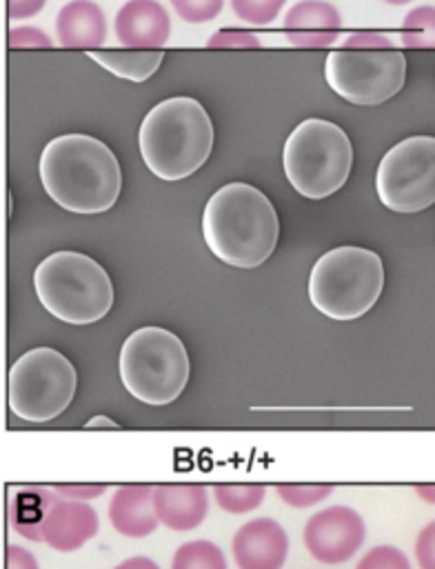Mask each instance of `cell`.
<instances>
[{
  "mask_svg": "<svg viewBox=\"0 0 435 569\" xmlns=\"http://www.w3.org/2000/svg\"><path fill=\"white\" fill-rule=\"evenodd\" d=\"M47 0H9V18L11 20H22L40 13Z\"/></svg>",
  "mask_w": 435,
  "mask_h": 569,
  "instance_id": "d6a6232c",
  "label": "cell"
},
{
  "mask_svg": "<svg viewBox=\"0 0 435 569\" xmlns=\"http://www.w3.org/2000/svg\"><path fill=\"white\" fill-rule=\"evenodd\" d=\"M399 38L406 47H435V9L424 4L408 11Z\"/></svg>",
  "mask_w": 435,
  "mask_h": 569,
  "instance_id": "603a6c76",
  "label": "cell"
},
{
  "mask_svg": "<svg viewBox=\"0 0 435 569\" xmlns=\"http://www.w3.org/2000/svg\"><path fill=\"white\" fill-rule=\"evenodd\" d=\"M138 144L153 176L182 180L206 162L213 147V124L195 98L173 96L144 116Z\"/></svg>",
  "mask_w": 435,
  "mask_h": 569,
  "instance_id": "3957f363",
  "label": "cell"
},
{
  "mask_svg": "<svg viewBox=\"0 0 435 569\" xmlns=\"http://www.w3.org/2000/svg\"><path fill=\"white\" fill-rule=\"evenodd\" d=\"M78 376L67 356L51 347L22 353L9 371V407L29 422L58 418L73 400Z\"/></svg>",
  "mask_w": 435,
  "mask_h": 569,
  "instance_id": "9c48e42d",
  "label": "cell"
},
{
  "mask_svg": "<svg viewBox=\"0 0 435 569\" xmlns=\"http://www.w3.org/2000/svg\"><path fill=\"white\" fill-rule=\"evenodd\" d=\"M382 204L397 213H417L435 204V138L411 136L393 144L375 173Z\"/></svg>",
  "mask_w": 435,
  "mask_h": 569,
  "instance_id": "30bf717a",
  "label": "cell"
},
{
  "mask_svg": "<svg viewBox=\"0 0 435 569\" xmlns=\"http://www.w3.org/2000/svg\"><path fill=\"white\" fill-rule=\"evenodd\" d=\"M171 4L186 22H209L222 11L224 0H171Z\"/></svg>",
  "mask_w": 435,
  "mask_h": 569,
  "instance_id": "4316f807",
  "label": "cell"
},
{
  "mask_svg": "<svg viewBox=\"0 0 435 569\" xmlns=\"http://www.w3.org/2000/svg\"><path fill=\"white\" fill-rule=\"evenodd\" d=\"M333 485H293V482H282L275 487L277 496L289 505V507H295V509H306V507H313L322 500H326L331 493H333Z\"/></svg>",
  "mask_w": 435,
  "mask_h": 569,
  "instance_id": "cb8c5ba5",
  "label": "cell"
},
{
  "mask_svg": "<svg viewBox=\"0 0 435 569\" xmlns=\"http://www.w3.org/2000/svg\"><path fill=\"white\" fill-rule=\"evenodd\" d=\"M98 527L100 520L91 505L58 496L44 518L42 542L60 553H69L89 542L98 533Z\"/></svg>",
  "mask_w": 435,
  "mask_h": 569,
  "instance_id": "4fadbf2b",
  "label": "cell"
},
{
  "mask_svg": "<svg viewBox=\"0 0 435 569\" xmlns=\"http://www.w3.org/2000/svg\"><path fill=\"white\" fill-rule=\"evenodd\" d=\"M306 551L322 565H342L364 545V518L346 505H331L313 513L302 531Z\"/></svg>",
  "mask_w": 435,
  "mask_h": 569,
  "instance_id": "8fae6325",
  "label": "cell"
},
{
  "mask_svg": "<svg viewBox=\"0 0 435 569\" xmlns=\"http://www.w3.org/2000/svg\"><path fill=\"white\" fill-rule=\"evenodd\" d=\"M282 164L286 180L300 196L322 200L346 182L353 147L346 131L335 122L306 118L289 133Z\"/></svg>",
  "mask_w": 435,
  "mask_h": 569,
  "instance_id": "ba28073f",
  "label": "cell"
},
{
  "mask_svg": "<svg viewBox=\"0 0 435 569\" xmlns=\"http://www.w3.org/2000/svg\"><path fill=\"white\" fill-rule=\"evenodd\" d=\"M355 569H413L406 553L393 545H377L368 549Z\"/></svg>",
  "mask_w": 435,
  "mask_h": 569,
  "instance_id": "484cf974",
  "label": "cell"
},
{
  "mask_svg": "<svg viewBox=\"0 0 435 569\" xmlns=\"http://www.w3.org/2000/svg\"><path fill=\"white\" fill-rule=\"evenodd\" d=\"M191 373L182 340L162 327H140L127 336L120 349V380L144 405L173 402Z\"/></svg>",
  "mask_w": 435,
  "mask_h": 569,
  "instance_id": "52a82bcc",
  "label": "cell"
},
{
  "mask_svg": "<svg viewBox=\"0 0 435 569\" xmlns=\"http://www.w3.org/2000/svg\"><path fill=\"white\" fill-rule=\"evenodd\" d=\"M202 236L215 258L253 269L275 251L280 220L271 200L253 184L229 182L206 202Z\"/></svg>",
  "mask_w": 435,
  "mask_h": 569,
  "instance_id": "7a4b0ae2",
  "label": "cell"
},
{
  "mask_svg": "<svg viewBox=\"0 0 435 569\" xmlns=\"http://www.w3.org/2000/svg\"><path fill=\"white\" fill-rule=\"evenodd\" d=\"M153 507L164 527L191 531L209 513V491L202 485H153Z\"/></svg>",
  "mask_w": 435,
  "mask_h": 569,
  "instance_id": "2e32d148",
  "label": "cell"
},
{
  "mask_svg": "<svg viewBox=\"0 0 435 569\" xmlns=\"http://www.w3.org/2000/svg\"><path fill=\"white\" fill-rule=\"evenodd\" d=\"M51 489L62 498L87 502L102 496L109 489V485H98V482L95 485H51Z\"/></svg>",
  "mask_w": 435,
  "mask_h": 569,
  "instance_id": "f546056e",
  "label": "cell"
},
{
  "mask_svg": "<svg viewBox=\"0 0 435 569\" xmlns=\"http://www.w3.org/2000/svg\"><path fill=\"white\" fill-rule=\"evenodd\" d=\"M4 569H40L36 556L20 545H7Z\"/></svg>",
  "mask_w": 435,
  "mask_h": 569,
  "instance_id": "4dcf8cb0",
  "label": "cell"
},
{
  "mask_svg": "<svg viewBox=\"0 0 435 569\" xmlns=\"http://www.w3.org/2000/svg\"><path fill=\"white\" fill-rule=\"evenodd\" d=\"M324 76L346 102L382 104L404 87L406 58L386 36L357 31L326 56Z\"/></svg>",
  "mask_w": 435,
  "mask_h": 569,
  "instance_id": "277c9868",
  "label": "cell"
},
{
  "mask_svg": "<svg viewBox=\"0 0 435 569\" xmlns=\"http://www.w3.org/2000/svg\"><path fill=\"white\" fill-rule=\"evenodd\" d=\"M98 425H107L109 429H118V427H120L118 422H113V420H109V418L100 416V418H93V420H89V422L84 425V429H98Z\"/></svg>",
  "mask_w": 435,
  "mask_h": 569,
  "instance_id": "e575fe53",
  "label": "cell"
},
{
  "mask_svg": "<svg viewBox=\"0 0 435 569\" xmlns=\"http://www.w3.org/2000/svg\"><path fill=\"white\" fill-rule=\"evenodd\" d=\"M171 569H229L224 551L211 540L182 542L171 560Z\"/></svg>",
  "mask_w": 435,
  "mask_h": 569,
  "instance_id": "44dd1931",
  "label": "cell"
},
{
  "mask_svg": "<svg viewBox=\"0 0 435 569\" xmlns=\"http://www.w3.org/2000/svg\"><path fill=\"white\" fill-rule=\"evenodd\" d=\"M171 20L158 0H129L115 13V36L131 49H153L169 40Z\"/></svg>",
  "mask_w": 435,
  "mask_h": 569,
  "instance_id": "9a60e30c",
  "label": "cell"
},
{
  "mask_svg": "<svg viewBox=\"0 0 435 569\" xmlns=\"http://www.w3.org/2000/svg\"><path fill=\"white\" fill-rule=\"evenodd\" d=\"M113 569H160L155 560L146 558V556H133V558H127L122 560L120 565H115Z\"/></svg>",
  "mask_w": 435,
  "mask_h": 569,
  "instance_id": "836d02e7",
  "label": "cell"
},
{
  "mask_svg": "<svg viewBox=\"0 0 435 569\" xmlns=\"http://www.w3.org/2000/svg\"><path fill=\"white\" fill-rule=\"evenodd\" d=\"M206 47H260V38H255L249 31H237V29H226V31H218L209 38Z\"/></svg>",
  "mask_w": 435,
  "mask_h": 569,
  "instance_id": "f1b7e54d",
  "label": "cell"
},
{
  "mask_svg": "<svg viewBox=\"0 0 435 569\" xmlns=\"http://www.w3.org/2000/svg\"><path fill=\"white\" fill-rule=\"evenodd\" d=\"M342 18L331 2L300 0L284 18V38L291 47H328L337 40Z\"/></svg>",
  "mask_w": 435,
  "mask_h": 569,
  "instance_id": "5bb4252c",
  "label": "cell"
},
{
  "mask_svg": "<svg viewBox=\"0 0 435 569\" xmlns=\"http://www.w3.org/2000/svg\"><path fill=\"white\" fill-rule=\"evenodd\" d=\"M109 522L118 533L127 538L151 536L160 525V518L153 507V487L151 485L118 487L109 502Z\"/></svg>",
  "mask_w": 435,
  "mask_h": 569,
  "instance_id": "e0dca14e",
  "label": "cell"
},
{
  "mask_svg": "<svg viewBox=\"0 0 435 569\" xmlns=\"http://www.w3.org/2000/svg\"><path fill=\"white\" fill-rule=\"evenodd\" d=\"M415 558L419 569H435V520L419 531L415 540Z\"/></svg>",
  "mask_w": 435,
  "mask_h": 569,
  "instance_id": "83f0119b",
  "label": "cell"
},
{
  "mask_svg": "<svg viewBox=\"0 0 435 569\" xmlns=\"http://www.w3.org/2000/svg\"><path fill=\"white\" fill-rule=\"evenodd\" d=\"M38 169L49 198L73 213L107 211L120 196L122 173L115 153L87 133L49 140Z\"/></svg>",
  "mask_w": 435,
  "mask_h": 569,
  "instance_id": "6da1fadb",
  "label": "cell"
},
{
  "mask_svg": "<svg viewBox=\"0 0 435 569\" xmlns=\"http://www.w3.org/2000/svg\"><path fill=\"white\" fill-rule=\"evenodd\" d=\"M386 4H406V2H413V0H384Z\"/></svg>",
  "mask_w": 435,
  "mask_h": 569,
  "instance_id": "8d00e7d4",
  "label": "cell"
},
{
  "mask_svg": "<svg viewBox=\"0 0 435 569\" xmlns=\"http://www.w3.org/2000/svg\"><path fill=\"white\" fill-rule=\"evenodd\" d=\"M384 287L382 258L364 247H335L317 258L308 276L313 307L333 320L364 316Z\"/></svg>",
  "mask_w": 435,
  "mask_h": 569,
  "instance_id": "8992f818",
  "label": "cell"
},
{
  "mask_svg": "<svg viewBox=\"0 0 435 569\" xmlns=\"http://www.w3.org/2000/svg\"><path fill=\"white\" fill-rule=\"evenodd\" d=\"M286 0H231L235 16L249 24H269L277 18Z\"/></svg>",
  "mask_w": 435,
  "mask_h": 569,
  "instance_id": "d4e9b609",
  "label": "cell"
},
{
  "mask_svg": "<svg viewBox=\"0 0 435 569\" xmlns=\"http://www.w3.org/2000/svg\"><path fill=\"white\" fill-rule=\"evenodd\" d=\"M9 47H51V40L38 29L20 27L9 33Z\"/></svg>",
  "mask_w": 435,
  "mask_h": 569,
  "instance_id": "1f68e13d",
  "label": "cell"
},
{
  "mask_svg": "<svg viewBox=\"0 0 435 569\" xmlns=\"http://www.w3.org/2000/svg\"><path fill=\"white\" fill-rule=\"evenodd\" d=\"M58 493L51 487L29 485L20 487L9 498V525L27 540L42 542L44 518L55 502Z\"/></svg>",
  "mask_w": 435,
  "mask_h": 569,
  "instance_id": "d6986e66",
  "label": "cell"
},
{
  "mask_svg": "<svg viewBox=\"0 0 435 569\" xmlns=\"http://www.w3.org/2000/svg\"><path fill=\"white\" fill-rule=\"evenodd\" d=\"M237 569H282L289 556V536L273 518L244 522L231 542Z\"/></svg>",
  "mask_w": 435,
  "mask_h": 569,
  "instance_id": "7c38bea8",
  "label": "cell"
},
{
  "mask_svg": "<svg viewBox=\"0 0 435 569\" xmlns=\"http://www.w3.org/2000/svg\"><path fill=\"white\" fill-rule=\"evenodd\" d=\"M42 307L62 322L91 325L113 305V284L102 264L80 251H55L33 271Z\"/></svg>",
  "mask_w": 435,
  "mask_h": 569,
  "instance_id": "5b68a950",
  "label": "cell"
},
{
  "mask_svg": "<svg viewBox=\"0 0 435 569\" xmlns=\"http://www.w3.org/2000/svg\"><path fill=\"white\" fill-rule=\"evenodd\" d=\"M213 498L226 513H249L264 502V485H215Z\"/></svg>",
  "mask_w": 435,
  "mask_h": 569,
  "instance_id": "7402d4cb",
  "label": "cell"
},
{
  "mask_svg": "<svg viewBox=\"0 0 435 569\" xmlns=\"http://www.w3.org/2000/svg\"><path fill=\"white\" fill-rule=\"evenodd\" d=\"M417 493H424L428 502H435V487H417Z\"/></svg>",
  "mask_w": 435,
  "mask_h": 569,
  "instance_id": "d590c367",
  "label": "cell"
},
{
  "mask_svg": "<svg viewBox=\"0 0 435 569\" xmlns=\"http://www.w3.org/2000/svg\"><path fill=\"white\" fill-rule=\"evenodd\" d=\"M89 58L120 78L142 82L158 71L164 58V51L162 49H127V51L98 49V51H89Z\"/></svg>",
  "mask_w": 435,
  "mask_h": 569,
  "instance_id": "ffe728a7",
  "label": "cell"
},
{
  "mask_svg": "<svg viewBox=\"0 0 435 569\" xmlns=\"http://www.w3.org/2000/svg\"><path fill=\"white\" fill-rule=\"evenodd\" d=\"M55 33L62 47L95 51L107 38V20L95 2L71 0L55 16Z\"/></svg>",
  "mask_w": 435,
  "mask_h": 569,
  "instance_id": "ac0fdd59",
  "label": "cell"
}]
</instances>
